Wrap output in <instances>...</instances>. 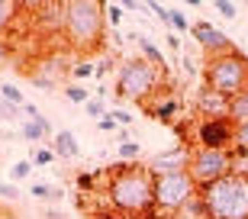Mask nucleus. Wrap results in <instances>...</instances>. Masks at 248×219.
<instances>
[{
    "instance_id": "f257e3e1",
    "label": "nucleus",
    "mask_w": 248,
    "mask_h": 219,
    "mask_svg": "<svg viewBox=\"0 0 248 219\" xmlns=\"http://www.w3.org/2000/svg\"><path fill=\"white\" fill-rule=\"evenodd\" d=\"M107 206L126 216L155 219V174L139 164H110L107 168Z\"/></svg>"
},
{
    "instance_id": "f03ea898",
    "label": "nucleus",
    "mask_w": 248,
    "mask_h": 219,
    "mask_svg": "<svg viewBox=\"0 0 248 219\" xmlns=\"http://www.w3.org/2000/svg\"><path fill=\"white\" fill-rule=\"evenodd\" d=\"M64 42L68 48L91 58L107 42V19L100 0H64Z\"/></svg>"
},
{
    "instance_id": "7ed1b4c3",
    "label": "nucleus",
    "mask_w": 248,
    "mask_h": 219,
    "mask_svg": "<svg viewBox=\"0 0 248 219\" xmlns=\"http://www.w3.org/2000/svg\"><path fill=\"white\" fill-rule=\"evenodd\" d=\"M168 84V71L148 64L142 55H132V58H123V64L113 74V94L120 100H132L139 107H145L155 94H161Z\"/></svg>"
},
{
    "instance_id": "20e7f679",
    "label": "nucleus",
    "mask_w": 248,
    "mask_h": 219,
    "mask_svg": "<svg viewBox=\"0 0 248 219\" xmlns=\"http://www.w3.org/2000/svg\"><path fill=\"white\" fill-rule=\"evenodd\" d=\"M206 219H248V174L232 171L229 177L200 190Z\"/></svg>"
},
{
    "instance_id": "39448f33",
    "label": "nucleus",
    "mask_w": 248,
    "mask_h": 219,
    "mask_svg": "<svg viewBox=\"0 0 248 219\" xmlns=\"http://www.w3.org/2000/svg\"><path fill=\"white\" fill-rule=\"evenodd\" d=\"M203 84L226 97H239L248 91V55L242 48H229L222 55H210L203 64Z\"/></svg>"
},
{
    "instance_id": "423d86ee",
    "label": "nucleus",
    "mask_w": 248,
    "mask_h": 219,
    "mask_svg": "<svg viewBox=\"0 0 248 219\" xmlns=\"http://www.w3.org/2000/svg\"><path fill=\"white\" fill-rule=\"evenodd\" d=\"M200 193L187 171H171L155 177V219H177L184 206Z\"/></svg>"
},
{
    "instance_id": "0eeeda50",
    "label": "nucleus",
    "mask_w": 248,
    "mask_h": 219,
    "mask_svg": "<svg viewBox=\"0 0 248 219\" xmlns=\"http://www.w3.org/2000/svg\"><path fill=\"white\" fill-rule=\"evenodd\" d=\"M235 171V155H232V148H193L190 155V168L187 174L193 177L197 187H210V184L222 181V177H229Z\"/></svg>"
},
{
    "instance_id": "6e6552de",
    "label": "nucleus",
    "mask_w": 248,
    "mask_h": 219,
    "mask_svg": "<svg viewBox=\"0 0 248 219\" xmlns=\"http://www.w3.org/2000/svg\"><path fill=\"white\" fill-rule=\"evenodd\" d=\"M187 145L190 148H235V123L232 119H193Z\"/></svg>"
},
{
    "instance_id": "1a4fd4ad",
    "label": "nucleus",
    "mask_w": 248,
    "mask_h": 219,
    "mask_svg": "<svg viewBox=\"0 0 248 219\" xmlns=\"http://www.w3.org/2000/svg\"><path fill=\"white\" fill-rule=\"evenodd\" d=\"M71 68H74V62L68 52H46V55H39V64L26 78L39 91H55L58 84L64 81V74H71Z\"/></svg>"
},
{
    "instance_id": "9d476101",
    "label": "nucleus",
    "mask_w": 248,
    "mask_h": 219,
    "mask_svg": "<svg viewBox=\"0 0 248 219\" xmlns=\"http://www.w3.org/2000/svg\"><path fill=\"white\" fill-rule=\"evenodd\" d=\"M190 155H193V148L187 145V142H177V145L165 148V152H155V155L145 161V168L152 174H171V171H187L190 168Z\"/></svg>"
},
{
    "instance_id": "9b49d317",
    "label": "nucleus",
    "mask_w": 248,
    "mask_h": 219,
    "mask_svg": "<svg viewBox=\"0 0 248 219\" xmlns=\"http://www.w3.org/2000/svg\"><path fill=\"white\" fill-rule=\"evenodd\" d=\"M190 39L197 42V48H203V55L210 58V55H222V52H229L232 46V39L222 32L219 26H213V23H206V19H197L190 26Z\"/></svg>"
},
{
    "instance_id": "f8f14e48",
    "label": "nucleus",
    "mask_w": 248,
    "mask_h": 219,
    "mask_svg": "<svg viewBox=\"0 0 248 219\" xmlns=\"http://www.w3.org/2000/svg\"><path fill=\"white\" fill-rule=\"evenodd\" d=\"M229 107L232 100L226 94L213 91L206 84H200V91H197V100H193V113L197 119H229Z\"/></svg>"
},
{
    "instance_id": "ddd939ff",
    "label": "nucleus",
    "mask_w": 248,
    "mask_h": 219,
    "mask_svg": "<svg viewBox=\"0 0 248 219\" xmlns=\"http://www.w3.org/2000/svg\"><path fill=\"white\" fill-rule=\"evenodd\" d=\"M181 107H184L181 97H177L171 87H165V91L155 94V97H152L142 110H145V116H152L155 123H161V126H174V116L181 113Z\"/></svg>"
},
{
    "instance_id": "4468645a",
    "label": "nucleus",
    "mask_w": 248,
    "mask_h": 219,
    "mask_svg": "<svg viewBox=\"0 0 248 219\" xmlns=\"http://www.w3.org/2000/svg\"><path fill=\"white\" fill-rule=\"evenodd\" d=\"M29 10L36 13L39 32H58V36H64V3H29Z\"/></svg>"
},
{
    "instance_id": "2eb2a0df",
    "label": "nucleus",
    "mask_w": 248,
    "mask_h": 219,
    "mask_svg": "<svg viewBox=\"0 0 248 219\" xmlns=\"http://www.w3.org/2000/svg\"><path fill=\"white\" fill-rule=\"evenodd\" d=\"M52 152H55V158H64V161H71V158L81 155V145H78V139H74L71 129H62V132L52 136Z\"/></svg>"
},
{
    "instance_id": "dca6fc26",
    "label": "nucleus",
    "mask_w": 248,
    "mask_h": 219,
    "mask_svg": "<svg viewBox=\"0 0 248 219\" xmlns=\"http://www.w3.org/2000/svg\"><path fill=\"white\" fill-rule=\"evenodd\" d=\"M19 136L26 139V142H32V145H42V139H52L55 132H52V123L46 116H39V119H26L19 126Z\"/></svg>"
},
{
    "instance_id": "f3484780",
    "label": "nucleus",
    "mask_w": 248,
    "mask_h": 219,
    "mask_svg": "<svg viewBox=\"0 0 248 219\" xmlns=\"http://www.w3.org/2000/svg\"><path fill=\"white\" fill-rule=\"evenodd\" d=\"M136 42H139V48H142V58H145L148 64H155V68H161V71H168V58L161 55V48L152 42L148 36H136ZM171 74V71H168Z\"/></svg>"
},
{
    "instance_id": "a211bd4d",
    "label": "nucleus",
    "mask_w": 248,
    "mask_h": 219,
    "mask_svg": "<svg viewBox=\"0 0 248 219\" xmlns=\"http://www.w3.org/2000/svg\"><path fill=\"white\" fill-rule=\"evenodd\" d=\"M116 161L123 164H139L142 161V142H123V145H116Z\"/></svg>"
},
{
    "instance_id": "6ab92c4d",
    "label": "nucleus",
    "mask_w": 248,
    "mask_h": 219,
    "mask_svg": "<svg viewBox=\"0 0 248 219\" xmlns=\"http://www.w3.org/2000/svg\"><path fill=\"white\" fill-rule=\"evenodd\" d=\"M19 10H23V3H13V0H0V36L7 32L13 23H16Z\"/></svg>"
},
{
    "instance_id": "aec40b11",
    "label": "nucleus",
    "mask_w": 248,
    "mask_h": 219,
    "mask_svg": "<svg viewBox=\"0 0 248 219\" xmlns=\"http://www.w3.org/2000/svg\"><path fill=\"white\" fill-rule=\"evenodd\" d=\"M71 78H74V84H81V81H91V78H97V62H93V58H81V62H74Z\"/></svg>"
},
{
    "instance_id": "412c9836",
    "label": "nucleus",
    "mask_w": 248,
    "mask_h": 219,
    "mask_svg": "<svg viewBox=\"0 0 248 219\" xmlns=\"http://www.w3.org/2000/svg\"><path fill=\"white\" fill-rule=\"evenodd\" d=\"M229 119L235 123V126H242V123H248V91H245V94H239V97H232Z\"/></svg>"
},
{
    "instance_id": "4be33fe9",
    "label": "nucleus",
    "mask_w": 248,
    "mask_h": 219,
    "mask_svg": "<svg viewBox=\"0 0 248 219\" xmlns=\"http://www.w3.org/2000/svg\"><path fill=\"white\" fill-rule=\"evenodd\" d=\"M190 26L193 23H187V16L177 7H168V32H177L181 36V32H190Z\"/></svg>"
},
{
    "instance_id": "5701e85b",
    "label": "nucleus",
    "mask_w": 248,
    "mask_h": 219,
    "mask_svg": "<svg viewBox=\"0 0 248 219\" xmlns=\"http://www.w3.org/2000/svg\"><path fill=\"white\" fill-rule=\"evenodd\" d=\"M0 97H3V103H10V107H19V110H23V103H26L23 91H19L16 84H10V81L0 84Z\"/></svg>"
},
{
    "instance_id": "b1692460",
    "label": "nucleus",
    "mask_w": 248,
    "mask_h": 219,
    "mask_svg": "<svg viewBox=\"0 0 248 219\" xmlns=\"http://www.w3.org/2000/svg\"><path fill=\"white\" fill-rule=\"evenodd\" d=\"M123 3H103V19H107V26L113 29V32H120V23H123Z\"/></svg>"
},
{
    "instance_id": "393cba45",
    "label": "nucleus",
    "mask_w": 248,
    "mask_h": 219,
    "mask_svg": "<svg viewBox=\"0 0 248 219\" xmlns=\"http://www.w3.org/2000/svg\"><path fill=\"white\" fill-rule=\"evenodd\" d=\"M232 155H235V161L248 158V123L235 126V148H232Z\"/></svg>"
},
{
    "instance_id": "a878e982",
    "label": "nucleus",
    "mask_w": 248,
    "mask_h": 219,
    "mask_svg": "<svg viewBox=\"0 0 248 219\" xmlns=\"http://www.w3.org/2000/svg\"><path fill=\"white\" fill-rule=\"evenodd\" d=\"M29 161H32V168H48V164L55 161V152L46 145H36L32 152H29Z\"/></svg>"
},
{
    "instance_id": "bb28decb",
    "label": "nucleus",
    "mask_w": 248,
    "mask_h": 219,
    "mask_svg": "<svg viewBox=\"0 0 248 219\" xmlns=\"http://www.w3.org/2000/svg\"><path fill=\"white\" fill-rule=\"evenodd\" d=\"M64 97H68V100L71 103H87L91 100V91H87V87H84V84H64Z\"/></svg>"
},
{
    "instance_id": "cd10ccee",
    "label": "nucleus",
    "mask_w": 248,
    "mask_h": 219,
    "mask_svg": "<svg viewBox=\"0 0 248 219\" xmlns=\"http://www.w3.org/2000/svg\"><path fill=\"white\" fill-rule=\"evenodd\" d=\"M184 216H190V219H206V203H203V197L197 193L190 203L184 206Z\"/></svg>"
},
{
    "instance_id": "c85d7f7f",
    "label": "nucleus",
    "mask_w": 248,
    "mask_h": 219,
    "mask_svg": "<svg viewBox=\"0 0 248 219\" xmlns=\"http://www.w3.org/2000/svg\"><path fill=\"white\" fill-rule=\"evenodd\" d=\"M84 110H87V116H91V119H97V123H100V119L107 116V113H110V110H107V103H103V100H97V97H91V100L84 103Z\"/></svg>"
},
{
    "instance_id": "c756f323",
    "label": "nucleus",
    "mask_w": 248,
    "mask_h": 219,
    "mask_svg": "<svg viewBox=\"0 0 248 219\" xmlns=\"http://www.w3.org/2000/svg\"><path fill=\"white\" fill-rule=\"evenodd\" d=\"M213 7H216V13H219L222 19H235V16H239V7H235V3H229V0H216Z\"/></svg>"
},
{
    "instance_id": "7c9ffc66",
    "label": "nucleus",
    "mask_w": 248,
    "mask_h": 219,
    "mask_svg": "<svg viewBox=\"0 0 248 219\" xmlns=\"http://www.w3.org/2000/svg\"><path fill=\"white\" fill-rule=\"evenodd\" d=\"M0 200H7V203H16V200H19V190L13 187V184L0 181Z\"/></svg>"
},
{
    "instance_id": "2f4dec72",
    "label": "nucleus",
    "mask_w": 248,
    "mask_h": 219,
    "mask_svg": "<svg viewBox=\"0 0 248 219\" xmlns=\"http://www.w3.org/2000/svg\"><path fill=\"white\" fill-rule=\"evenodd\" d=\"M113 71H116V64H113V58H100V62H97V81H103V78H110Z\"/></svg>"
},
{
    "instance_id": "473e14b6",
    "label": "nucleus",
    "mask_w": 248,
    "mask_h": 219,
    "mask_svg": "<svg viewBox=\"0 0 248 219\" xmlns=\"http://www.w3.org/2000/svg\"><path fill=\"white\" fill-rule=\"evenodd\" d=\"M110 116L120 123V129H126L129 123H132V113H129V110H123V107H113V110H110Z\"/></svg>"
},
{
    "instance_id": "72a5a7b5",
    "label": "nucleus",
    "mask_w": 248,
    "mask_h": 219,
    "mask_svg": "<svg viewBox=\"0 0 248 219\" xmlns=\"http://www.w3.org/2000/svg\"><path fill=\"white\" fill-rule=\"evenodd\" d=\"M29 174H32V161H29V158L13 164V177H29Z\"/></svg>"
},
{
    "instance_id": "f704fd0d",
    "label": "nucleus",
    "mask_w": 248,
    "mask_h": 219,
    "mask_svg": "<svg viewBox=\"0 0 248 219\" xmlns=\"http://www.w3.org/2000/svg\"><path fill=\"white\" fill-rule=\"evenodd\" d=\"M145 10H152V13H155V16H158V19H161V23L168 26V7H161V3H155V0H148V3H145Z\"/></svg>"
},
{
    "instance_id": "c9c22d12",
    "label": "nucleus",
    "mask_w": 248,
    "mask_h": 219,
    "mask_svg": "<svg viewBox=\"0 0 248 219\" xmlns=\"http://www.w3.org/2000/svg\"><path fill=\"white\" fill-rule=\"evenodd\" d=\"M10 55H13V42H10V39H3V36H0V64L7 62Z\"/></svg>"
},
{
    "instance_id": "e433bc0d",
    "label": "nucleus",
    "mask_w": 248,
    "mask_h": 219,
    "mask_svg": "<svg viewBox=\"0 0 248 219\" xmlns=\"http://www.w3.org/2000/svg\"><path fill=\"white\" fill-rule=\"evenodd\" d=\"M97 129H100V132H116V119H113L110 113H107V116H103L100 123H97Z\"/></svg>"
},
{
    "instance_id": "4c0bfd02",
    "label": "nucleus",
    "mask_w": 248,
    "mask_h": 219,
    "mask_svg": "<svg viewBox=\"0 0 248 219\" xmlns=\"http://www.w3.org/2000/svg\"><path fill=\"white\" fill-rule=\"evenodd\" d=\"M168 48L171 52H181V36L177 32H168Z\"/></svg>"
},
{
    "instance_id": "58836bf2",
    "label": "nucleus",
    "mask_w": 248,
    "mask_h": 219,
    "mask_svg": "<svg viewBox=\"0 0 248 219\" xmlns=\"http://www.w3.org/2000/svg\"><path fill=\"white\" fill-rule=\"evenodd\" d=\"M123 10H126V13H136V10H142V3H136V0H126V3H123Z\"/></svg>"
},
{
    "instance_id": "ea45409f",
    "label": "nucleus",
    "mask_w": 248,
    "mask_h": 219,
    "mask_svg": "<svg viewBox=\"0 0 248 219\" xmlns=\"http://www.w3.org/2000/svg\"><path fill=\"white\" fill-rule=\"evenodd\" d=\"M113 46H116V48H123V46H126V39H123V32H113Z\"/></svg>"
},
{
    "instance_id": "a19ab883",
    "label": "nucleus",
    "mask_w": 248,
    "mask_h": 219,
    "mask_svg": "<svg viewBox=\"0 0 248 219\" xmlns=\"http://www.w3.org/2000/svg\"><path fill=\"white\" fill-rule=\"evenodd\" d=\"M116 139H120V145H123V142H132V136H129V129H120V136H116Z\"/></svg>"
},
{
    "instance_id": "79ce46f5",
    "label": "nucleus",
    "mask_w": 248,
    "mask_h": 219,
    "mask_svg": "<svg viewBox=\"0 0 248 219\" xmlns=\"http://www.w3.org/2000/svg\"><path fill=\"white\" fill-rule=\"evenodd\" d=\"M46 216H48V219H64V216H62V213H58V210H48Z\"/></svg>"
},
{
    "instance_id": "37998d69",
    "label": "nucleus",
    "mask_w": 248,
    "mask_h": 219,
    "mask_svg": "<svg viewBox=\"0 0 248 219\" xmlns=\"http://www.w3.org/2000/svg\"><path fill=\"white\" fill-rule=\"evenodd\" d=\"M0 119H3V113H0Z\"/></svg>"
}]
</instances>
